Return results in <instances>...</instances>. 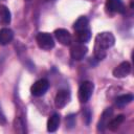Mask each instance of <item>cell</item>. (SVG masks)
Returning a JSON list of instances; mask_svg holds the SVG:
<instances>
[{"instance_id":"6da1fadb","label":"cell","mask_w":134,"mask_h":134,"mask_svg":"<svg viewBox=\"0 0 134 134\" xmlns=\"http://www.w3.org/2000/svg\"><path fill=\"white\" fill-rule=\"evenodd\" d=\"M115 43V38L111 32L104 31L99 32L95 37V43H94V57L96 60H103L105 59L107 54V49L112 47Z\"/></svg>"},{"instance_id":"7a4b0ae2","label":"cell","mask_w":134,"mask_h":134,"mask_svg":"<svg viewBox=\"0 0 134 134\" xmlns=\"http://www.w3.org/2000/svg\"><path fill=\"white\" fill-rule=\"evenodd\" d=\"M94 90V84L90 81H85L79 88V99L81 103H87Z\"/></svg>"},{"instance_id":"3957f363","label":"cell","mask_w":134,"mask_h":134,"mask_svg":"<svg viewBox=\"0 0 134 134\" xmlns=\"http://www.w3.org/2000/svg\"><path fill=\"white\" fill-rule=\"evenodd\" d=\"M38 46L44 50H50L54 47V41L50 34L48 32H39L36 37Z\"/></svg>"},{"instance_id":"277c9868","label":"cell","mask_w":134,"mask_h":134,"mask_svg":"<svg viewBox=\"0 0 134 134\" xmlns=\"http://www.w3.org/2000/svg\"><path fill=\"white\" fill-rule=\"evenodd\" d=\"M48 88H49L48 81L45 79H41L34 83V85L30 88V92L34 96H42L46 93Z\"/></svg>"},{"instance_id":"5b68a950","label":"cell","mask_w":134,"mask_h":134,"mask_svg":"<svg viewBox=\"0 0 134 134\" xmlns=\"http://www.w3.org/2000/svg\"><path fill=\"white\" fill-rule=\"evenodd\" d=\"M106 10L111 14H124L126 7L121 0H106Z\"/></svg>"},{"instance_id":"8992f818","label":"cell","mask_w":134,"mask_h":134,"mask_svg":"<svg viewBox=\"0 0 134 134\" xmlns=\"http://www.w3.org/2000/svg\"><path fill=\"white\" fill-rule=\"evenodd\" d=\"M70 98H71V95L68 90H65V89L60 90V91H58V93L54 97V105L58 109L64 108L70 102Z\"/></svg>"},{"instance_id":"52a82bcc","label":"cell","mask_w":134,"mask_h":134,"mask_svg":"<svg viewBox=\"0 0 134 134\" xmlns=\"http://www.w3.org/2000/svg\"><path fill=\"white\" fill-rule=\"evenodd\" d=\"M88 52V48L87 46H85L84 44L82 43H77V44H74L71 46L70 48V55L73 60L75 61H80L82 60Z\"/></svg>"},{"instance_id":"ba28073f","label":"cell","mask_w":134,"mask_h":134,"mask_svg":"<svg viewBox=\"0 0 134 134\" xmlns=\"http://www.w3.org/2000/svg\"><path fill=\"white\" fill-rule=\"evenodd\" d=\"M54 37L57 38V40L59 41V43H61L62 45H70L71 41H72V37L70 35V32L67 29L64 28H58L54 30Z\"/></svg>"},{"instance_id":"9c48e42d","label":"cell","mask_w":134,"mask_h":134,"mask_svg":"<svg viewBox=\"0 0 134 134\" xmlns=\"http://www.w3.org/2000/svg\"><path fill=\"white\" fill-rule=\"evenodd\" d=\"M131 72V64L128 61L121 62L119 65H117L114 69H113V75L117 79H121L127 76L129 73Z\"/></svg>"},{"instance_id":"30bf717a","label":"cell","mask_w":134,"mask_h":134,"mask_svg":"<svg viewBox=\"0 0 134 134\" xmlns=\"http://www.w3.org/2000/svg\"><path fill=\"white\" fill-rule=\"evenodd\" d=\"M112 115H113V109L112 108H107L104 110V112L100 115V118L97 122V131H99V132L105 131L109 120L112 118Z\"/></svg>"},{"instance_id":"8fae6325","label":"cell","mask_w":134,"mask_h":134,"mask_svg":"<svg viewBox=\"0 0 134 134\" xmlns=\"http://www.w3.org/2000/svg\"><path fill=\"white\" fill-rule=\"evenodd\" d=\"M14 39V32L9 28H2L0 29V45H7Z\"/></svg>"},{"instance_id":"7c38bea8","label":"cell","mask_w":134,"mask_h":134,"mask_svg":"<svg viewBox=\"0 0 134 134\" xmlns=\"http://www.w3.org/2000/svg\"><path fill=\"white\" fill-rule=\"evenodd\" d=\"M12 20V15L7 6L0 5V25H8Z\"/></svg>"},{"instance_id":"4fadbf2b","label":"cell","mask_w":134,"mask_h":134,"mask_svg":"<svg viewBox=\"0 0 134 134\" xmlns=\"http://www.w3.org/2000/svg\"><path fill=\"white\" fill-rule=\"evenodd\" d=\"M60 121H61V118H60V115L58 113H54L52 114L48 121H47V131L48 132H55L57 129L59 128L60 126Z\"/></svg>"},{"instance_id":"5bb4252c","label":"cell","mask_w":134,"mask_h":134,"mask_svg":"<svg viewBox=\"0 0 134 134\" xmlns=\"http://www.w3.org/2000/svg\"><path fill=\"white\" fill-rule=\"evenodd\" d=\"M124 120H125V116L122 114H119V115H117L115 117H112L109 120V122L107 125V128H109L110 131L114 132V131H116L120 127V125L124 122Z\"/></svg>"},{"instance_id":"9a60e30c","label":"cell","mask_w":134,"mask_h":134,"mask_svg":"<svg viewBox=\"0 0 134 134\" xmlns=\"http://www.w3.org/2000/svg\"><path fill=\"white\" fill-rule=\"evenodd\" d=\"M132 100H133V95L130 93H127V94H122V95L117 96L115 99V105L119 108H122V107L127 106L128 104H130Z\"/></svg>"},{"instance_id":"2e32d148","label":"cell","mask_w":134,"mask_h":134,"mask_svg":"<svg viewBox=\"0 0 134 134\" xmlns=\"http://www.w3.org/2000/svg\"><path fill=\"white\" fill-rule=\"evenodd\" d=\"M88 25H89V21L87 19V17L82 16L80 17L73 24V29L75 31H80V30H84V29H88Z\"/></svg>"},{"instance_id":"e0dca14e","label":"cell","mask_w":134,"mask_h":134,"mask_svg":"<svg viewBox=\"0 0 134 134\" xmlns=\"http://www.w3.org/2000/svg\"><path fill=\"white\" fill-rule=\"evenodd\" d=\"M91 38V31L89 29H84V30H80L76 31V40L79 43H87Z\"/></svg>"},{"instance_id":"ac0fdd59","label":"cell","mask_w":134,"mask_h":134,"mask_svg":"<svg viewBox=\"0 0 134 134\" xmlns=\"http://www.w3.org/2000/svg\"><path fill=\"white\" fill-rule=\"evenodd\" d=\"M14 128L15 131L18 133H25L26 129H25V124L23 121V119L21 117H16L14 120Z\"/></svg>"},{"instance_id":"d6986e66","label":"cell","mask_w":134,"mask_h":134,"mask_svg":"<svg viewBox=\"0 0 134 134\" xmlns=\"http://www.w3.org/2000/svg\"><path fill=\"white\" fill-rule=\"evenodd\" d=\"M66 122H67V126H69L70 128L73 127L75 125V118H74V115H69L66 117Z\"/></svg>"},{"instance_id":"ffe728a7","label":"cell","mask_w":134,"mask_h":134,"mask_svg":"<svg viewBox=\"0 0 134 134\" xmlns=\"http://www.w3.org/2000/svg\"><path fill=\"white\" fill-rule=\"evenodd\" d=\"M5 122H6L5 116H4L3 112H2V111H1V109H0V125H4Z\"/></svg>"},{"instance_id":"44dd1931","label":"cell","mask_w":134,"mask_h":134,"mask_svg":"<svg viewBox=\"0 0 134 134\" xmlns=\"http://www.w3.org/2000/svg\"><path fill=\"white\" fill-rule=\"evenodd\" d=\"M83 114H84V116L87 118V124H89V121H90V116H91L90 111H89V110H86L85 112H83Z\"/></svg>"},{"instance_id":"7402d4cb","label":"cell","mask_w":134,"mask_h":134,"mask_svg":"<svg viewBox=\"0 0 134 134\" xmlns=\"http://www.w3.org/2000/svg\"><path fill=\"white\" fill-rule=\"evenodd\" d=\"M27 1H29V0H27Z\"/></svg>"}]
</instances>
